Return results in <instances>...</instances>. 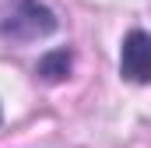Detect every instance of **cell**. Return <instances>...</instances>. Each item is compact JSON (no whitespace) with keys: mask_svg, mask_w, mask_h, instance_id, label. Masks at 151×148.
I'll return each mask as SVG.
<instances>
[{"mask_svg":"<svg viewBox=\"0 0 151 148\" xmlns=\"http://www.w3.org/2000/svg\"><path fill=\"white\" fill-rule=\"evenodd\" d=\"M60 28V18L42 0H11V7L0 18V36L11 42H35Z\"/></svg>","mask_w":151,"mask_h":148,"instance_id":"6da1fadb","label":"cell"},{"mask_svg":"<svg viewBox=\"0 0 151 148\" xmlns=\"http://www.w3.org/2000/svg\"><path fill=\"white\" fill-rule=\"evenodd\" d=\"M119 78L130 85H151V32L134 28L119 42Z\"/></svg>","mask_w":151,"mask_h":148,"instance_id":"7a4b0ae2","label":"cell"},{"mask_svg":"<svg viewBox=\"0 0 151 148\" xmlns=\"http://www.w3.org/2000/svg\"><path fill=\"white\" fill-rule=\"evenodd\" d=\"M70 67H74V53L67 46H60V49H49L35 64V78L46 81V85H60V81L70 78Z\"/></svg>","mask_w":151,"mask_h":148,"instance_id":"3957f363","label":"cell"},{"mask_svg":"<svg viewBox=\"0 0 151 148\" xmlns=\"http://www.w3.org/2000/svg\"><path fill=\"white\" fill-rule=\"evenodd\" d=\"M0 120H4V110H0Z\"/></svg>","mask_w":151,"mask_h":148,"instance_id":"277c9868","label":"cell"}]
</instances>
